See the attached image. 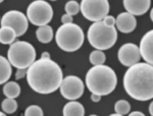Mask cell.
<instances>
[{"instance_id": "6da1fadb", "label": "cell", "mask_w": 153, "mask_h": 116, "mask_svg": "<svg viewBox=\"0 0 153 116\" xmlns=\"http://www.w3.org/2000/svg\"><path fill=\"white\" fill-rule=\"evenodd\" d=\"M63 75L60 66L51 59L40 58L27 70V81L30 88L38 94L47 95L60 87Z\"/></svg>"}, {"instance_id": "7a4b0ae2", "label": "cell", "mask_w": 153, "mask_h": 116, "mask_svg": "<svg viewBox=\"0 0 153 116\" xmlns=\"http://www.w3.org/2000/svg\"><path fill=\"white\" fill-rule=\"evenodd\" d=\"M124 89L134 100H151L153 98L152 64L139 62L128 68L124 75Z\"/></svg>"}, {"instance_id": "3957f363", "label": "cell", "mask_w": 153, "mask_h": 116, "mask_svg": "<svg viewBox=\"0 0 153 116\" xmlns=\"http://www.w3.org/2000/svg\"><path fill=\"white\" fill-rule=\"evenodd\" d=\"M85 83L91 93L102 97L115 90L117 76L115 71L107 65L93 66L86 73Z\"/></svg>"}, {"instance_id": "277c9868", "label": "cell", "mask_w": 153, "mask_h": 116, "mask_svg": "<svg viewBox=\"0 0 153 116\" xmlns=\"http://www.w3.org/2000/svg\"><path fill=\"white\" fill-rule=\"evenodd\" d=\"M87 39L96 50L104 51L117 43V31L114 27H108L103 21L93 23L88 29Z\"/></svg>"}, {"instance_id": "5b68a950", "label": "cell", "mask_w": 153, "mask_h": 116, "mask_svg": "<svg viewBox=\"0 0 153 116\" xmlns=\"http://www.w3.org/2000/svg\"><path fill=\"white\" fill-rule=\"evenodd\" d=\"M85 35L82 28L76 24H61L55 34L56 44L65 52H75L82 47Z\"/></svg>"}, {"instance_id": "8992f818", "label": "cell", "mask_w": 153, "mask_h": 116, "mask_svg": "<svg viewBox=\"0 0 153 116\" xmlns=\"http://www.w3.org/2000/svg\"><path fill=\"white\" fill-rule=\"evenodd\" d=\"M7 59L16 69H28L36 61V50L29 42L16 41L9 47Z\"/></svg>"}, {"instance_id": "52a82bcc", "label": "cell", "mask_w": 153, "mask_h": 116, "mask_svg": "<svg viewBox=\"0 0 153 116\" xmlns=\"http://www.w3.org/2000/svg\"><path fill=\"white\" fill-rule=\"evenodd\" d=\"M53 18V9L45 0H35L27 8V18L34 26H47Z\"/></svg>"}, {"instance_id": "ba28073f", "label": "cell", "mask_w": 153, "mask_h": 116, "mask_svg": "<svg viewBox=\"0 0 153 116\" xmlns=\"http://www.w3.org/2000/svg\"><path fill=\"white\" fill-rule=\"evenodd\" d=\"M109 2L107 0H82L80 11L86 19L93 23L102 21L109 12Z\"/></svg>"}, {"instance_id": "9c48e42d", "label": "cell", "mask_w": 153, "mask_h": 116, "mask_svg": "<svg viewBox=\"0 0 153 116\" xmlns=\"http://www.w3.org/2000/svg\"><path fill=\"white\" fill-rule=\"evenodd\" d=\"M1 27H8L16 32V37L25 35L29 28V21L27 16H25L22 11L9 10L3 14L0 19Z\"/></svg>"}, {"instance_id": "30bf717a", "label": "cell", "mask_w": 153, "mask_h": 116, "mask_svg": "<svg viewBox=\"0 0 153 116\" xmlns=\"http://www.w3.org/2000/svg\"><path fill=\"white\" fill-rule=\"evenodd\" d=\"M60 94L63 98L70 101H76L84 94L85 86L83 81L76 75H68L62 78L60 83Z\"/></svg>"}, {"instance_id": "8fae6325", "label": "cell", "mask_w": 153, "mask_h": 116, "mask_svg": "<svg viewBox=\"0 0 153 116\" xmlns=\"http://www.w3.org/2000/svg\"><path fill=\"white\" fill-rule=\"evenodd\" d=\"M117 58L124 66L131 67L139 63L141 56L139 52V47L134 43H126L118 49Z\"/></svg>"}, {"instance_id": "7c38bea8", "label": "cell", "mask_w": 153, "mask_h": 116, "mask_svg": "<svg viewBox=\"0 0 153 116\" xmlns=\"http://www.w3.org/2000/svg\"><path fill=\"white\" fill-rule=\"evenodd\" d=\"M139 52L140 56L148 64L153 63V31L150 30L142 37L140 41Z\"/></svg>"}, {"instance_id": "4fadbf2b", "label": "cell", "mask_w": 153, "mask_h": 116, "mask_svg": "<svg viewBox=\"0 0 153 116\" xmlns=\"http://www.w3.org/2000/svg\"><path fill=\"white\" fill-rule=\"evenodd\" d=\"M125 9L132 16H143L149 10L151 6L150 0H124Z\"/></svg>"}, {"instance_id": "5bb4252c", "label": "cell", "mask_w": 153, "mask_h": 116, "mask_svg": "<svg viewBox=\"0 0 153 116\" xmlns=\"http://www.w3.org/2000/svg\"><path fill=\"white\" fill-rule=\"evenodd\" d=\"M115 26L120 32L124 34H129L136 29L137 19L134 16L128 12H122L115 18Z\"/></svg>"}, {"instance_id": "9a60e30c", "label": "cell", "mask_w": 153, "mask_h": 116, "mask_svg": "<svg viewBox=\"0 0 153 116\" xmlns=\"http://www.w3.org/2000/svg\"><path fill=\"white\" fill-rule=\"evenodd\" d=\"M62 114L63 116H84L85 108L78 101H70L63 107Z\"/></svg>"}, {"instance_id": "2e32d148", "label": "cell", "mask_w": 153, "mask_h": 116, "mask_svg": "<svg viewBox=\"0 0 153 116\" xmlns=\"http://www.w3.org/2000/svg\"><path fill=\"white\" fill-rule=\"evenodd\" d=\"M12 73V66L8 59L0 55V85L6 83Z\"/></svg>"}, {"instance_id": "e0dca14e", "label": "cell", "mask_w": 153, "mask_h": 116, "mask_svg": "<svg viewBox=\"0 0 153 116\" xmlns=\"http://www.w3.org/2000/svg\"><path fill=\"white\" fill-rule=\"evenodd\" d=\"M36 37L39 42L43 44L50 43L53 39V30L49 24L43 27H39L36 31Z\"/></svg>"}, {"instance_id": "ac0fdd59", "label": "cell", "mask_w": 153, "mask_h": 116, "mask_svg": "<svg viewBox=\"0 0 153 116\" xmlns=\"http://www.w3.org/2000/svg\"><path fill=\"white\" fill-rule=\"evenodd\" d=\"M16 34L11 28L1 27L0 28V43L3 45H11L16 42Z\"/></svg>"}, {"instance_id": "d6986e66", "label": "cell", "mask_w": 153, "mask_h": 116, "mask_svg": "<svg viewBox=\"0 0 153 116\" xmlns=\"http://www.w3.org/2000/svg\"><path fill=\"white\" fill-rule=\"evenodd\" d=\"M3 94L6 96V98L16 99L21 94V87L16 81H7L6 83H4Z\"/></svg>"}, {"instance_id": "ffe728a7", "label": "cell", "mask_w": 153, "mask_h": 116, "mask_svg": "<svg viewBox=\"0 0 153 116\" xmlns=\"http://www.w3.org/2000/svg\"><path fill=\"white\" fill-rule=\"evenodd\" d=\"M106 60V55L103 51L100 50H94L89 55V61L93 66L97 65H103Z\"/></svg>"}, {"instance_id": "44dd1931", "label": "cell", "mask_w": 153, "mask_h": 116, "mask_svg": "<svg viewBox=\"0 0 153 116\" xmlns=\"http://www.w3.org/2000/svg\"><path fill=\"white\" fill-rule=\"evenodd\" d=\"M1 108L5 114H12L18 109V103H16V101L14 99L6 98L5 100L2 101Z\"/></svg>"}, {"instance_id": "7402d4cb", "label": "cell", "mask_w": 153, "mask_h": 116, "mask_svg": "<svg viewBox=\"0 0 153 116\" xmlns=\"http://www.w3.org/2000/svg\"><path fill=\"white\" fill-rule=\"evenodd\" d=\"M114 110L117 114L127 115L131 110V104L127 100H118L114 104Z\"/></svg>"}, {"instance_id": "603a6c76", "label": "cell", "mask_w": 153, "mask_h": 116, "mask_svg": "<svg viewBox=\"0 0 153 116\" xmlns=\"http://www.w3.org/2000/svg\"><path fill=\"white\" fill-rule=\"evenodd\" d=\"M65 10L68 16H76L80 12V3L76 2V0H71L65 3Z\"/></svg>"}, {"instance_id": "cb8c5ba5", "label": "cell", "mask_w": 153, "mask_h": 116, "mask_svg": "<svg viewBox=\"0 0 153 116\" xmlns=\"http://www.w3.org/2000/svg\"><path fill=\"white\" fill-rule=\"evenodd\" d=\"M43 110L38 105H30L25 110V116H43Z\"/></svg>"}, {"instance_id": "d4e9b609", "label": "cell", "mask_w": 153, "mask_h": 116, "mask_svg": "<svg viewBox=\"0 0 153 116\" xmlns=\"http://www.w3.org/2000/svg\"><path fill=\"white\" fill-rule=\"evenodd\" d=\"M102 21L108 27H114L115 26V18H114V16H106L105 18H103Z\"/></svg>"}, {"instance_id": "484cf974", "label": "cell", "mask_w": 153, "mask_h": 116, "mask_svg": "<svg viewBox=\"0 0 153 116\" xmlns=\"http://www.w3.org/2000/svg\"><path fill=\"white\" fill-rule=\"evenodd\" d=\"M73 16H68V14H63L61 16V21H62V24H73Z\"/></svg>"}, {"instance_id": "4316f807", "label": "cell", "mask_w": 153, "mask_h": 116, "mask_svg": "<svg viewBox=\"0 0 153 116\" xmlns=\"http://www.w3.org/2000/svg\"><path fill=\"white\" fill-rule=\"evenodd\" d=\"M27 70L28 69H18L16 72V80H21L27 76Z\"/></svg>"}, {"instance_id": "83f0119b", "label": "cell", "mask_w": 153, "mask_h": 116, "mask_svg": "<svg viewBox=\"0 0 153 116\" xmlns=\"http://www.w3.org/2000/svg\"><path fill=\"white\" fill-rule=\"evenodd\" d=\"M91 100H92L93 102H99L101 100V96L96 95V94H92V95H91Z\"/></svg>"}, {"instance_id": "f1b7e54d", "label": "cell", "mask_w": 153, "mask_h": 116, "mask_svg": "<svg viewBox=\"0 0 153 116\" xmlns=\"http://www.w3.org/2000/svg\"><path fill=\"white\" fill-rule=\"evenodd\" d=\"M129 116H145V114L141 111H134V112H131Z\"/></svg>"}, {"instance_id": "f546056e", "label": "cell", "mask_w": 153, "mask_h": 116, "mask_svg": "<svg viewBox=\"0 0 153 116\" xmlns=\"http://www.w3.org/2000/svg\"><path fill=\"white\" fill-rule=\"evenodd\" d=\"M41 58H43V59H51L50 58V54H49L48 52H43V53H42Z\"/></svg>"}, {"instance_id": "4dcf8cb0", "label": "cell", "mask_w": 153, "mask_h": 116, "mask_svg": "<svg viewBox=\"0 0 153 116\" xmlns=\"http://www.w3.org/2000/svg\"><path fill=\"white\" fill-rule=\"evenodd\" d=\"M149 113H150V115H153V104H152V102L150 103V105H149Z\"/></svg>"}, {"instance_id": "1f68e13d", "label": "cell", "mask_w": 153, "mask_h": 116, "mask_svg": "<svg viewBox=\"0 0 153 116\" xmlns=\"http://www.w3.org/2000/svg\"><path fill=\"white\" fill-rule=\"evenodd\" d=\"M109 116H123V115H120V114H117V113H113V114H110Z\"/></svg>"}, {"instance_id": "d6a6232c", "label": "cell", "mask_w": 153, "mask_h": 116, "mask_svg": "<svg viewBox=\"0 0 153 116\" xmlns=\"http://www.w3.org/2000/svg\"><path fill=\"white\" fill-rule=\"evenodd\" d=\"M0 116H6L5 113H3V112H0Z\"/></svg>"}, {"instance_id": "836d02e7", "label": "cell", "mask_w": 153, "mask_h": 116, "mask_svg": "<svg viewBox=\"0 0 153 116\" xmlns=\"http://www.w3.org/2000/svg\"><path fill=\"white\" fill-rule=\"evenodd\" d=\"M90 116H97V115H95V114H92V115H90Z\"/></svg>"}, {"instance_id": "e575fe53", "label": "cell", "mask_w": 153, "mask_h": 116, "mask_svg": "<svg viewBox=\"0 0 153 116\" xmlns=\"http://www.w3.org/2000/svg\"><path fill=\"white\" fill-rule=\"evenodd\" d=\"M1 2H3V0H0V3H1Z\"/></svg>"}]
</instances>
